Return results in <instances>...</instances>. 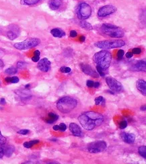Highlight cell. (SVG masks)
<instances>
[{
	"instance_id": "6da1fadb",
	"label": "cell",
	"mask_w": 146,
	"mask_h": 164,
	"mask_svg": "<svg viewBox=\"0 0 146 164\" xmlns=\"http://www.w3.org/2000/svg\"><path fill=\"white\" fill-rule=\"evenodd\" d=\"M104 116L98 112H86L78 117L79 123L84 129L87 130H92L98 126H100L104 122Z\"/></svg>"
},
{
	"instance_id": "7a4b0ae2",
	"label": "cell",
	"mask_w": 146,
	"mask_h": 164,
	"mask_svg": "<svg viewBox=\"0 0 146 164\" xmlns=\"http://www.w3.org/2000/svg\"><path fill=\"white\" fill-rule=\"evenodd\" d=\"M78 101L73 98L65 96L61 98L57 102V108L62 113L68 114L77 106Z\"/></svg>"
},
{
	"instance_id": "3957f363",
	"label": "cell",
	"mask_w": 146,
	"mask_h": 164,
	"mask_svg": "<svg viewBox=\"0 0 146 164\" xmlns=\"http://www.w3.org/2000/svg\"><path fill=\"white\" fill-rule=\"evenodd\" d=\"M93 60L98 66L100 67L103 70H106L110 67L112 55L106 50H102L94 55Z\"/></svg>"
},
{
	"instance_id": "277c9868",
	"label": "cell",
	"mask_w": 146,
	"mask_h": 164,
	"mask_svg": "<svg viewBox=\"0 0 146 164\" xmlns=\"http://www.w3.org/2000/svg\"><path fill=\"white\" fill-rule=\"evenodd\" d=\"M101 30L104 34L111 38H122L125 32L121 28L110 24H104L101 26Z\"/></svg>"
},
{
	"instance_id": "5b68a950",
	"label": "cell",
	"mask_w": 146,
	"mask_h": 164,
	"mask_svg": "<svg viewBox=\"0 0 146 164\" xmlns=\"http://www.w3.org/2000/svg\"><path fill=\"white\" fill-rule=\"evenodd\" d=\"M125 45V41L120 39L102 40L94 43V46H96L98 48L102 49V50L119 48V47H122V46H123Z\"/></svg>"
},
{
	"instance_id": "8992f818",
	"label": "cell",
	"mask_w": 146,
	"mask_h": 164,
	"mask_svg": "<svg viewBox=\"0 0 146 164\" xmlns=\"http://www.w3.org/2000/svg\"><path fill=\"white\" fill-rule=\"evenodd\" d=\"M41 43V40L39 39L36 38H28L20 43H17L14 44V46L18 50H28L31 48L35 47L37 45H39Z\"/></svg>"
},
{
	"instance_id": "52a82bcc",
	"label": "cell",
	"mask_w": 146,
	"mask_h": 164,
	"mask_svg": "<svg viewBox=\"0 0 146 164\" xmlns=\"http://www.w3.org/2000/svg\"><path fill=\"white\" fill-rule=\"evenodd\" d=\"M106 143L104 140H96L88 145V151L92 153H97L105 151L106 149Z\"/></svg>"
},
{
	"instance_id": "ba28073f",
	"label": "cell",
	"mask_w": 146,
	"mask_h": 164,
	"mask_svg": "<svg viewBox=\"0 0 146 164\" xmlns=\"http://www.w3.org/2000/svg\"><path fill=\"white\" fill-rule=\"evenodd\" d=\"M92 13V8L86 3H82L78 6L77 15L80 20H86L90 16Z\"/></svg>"
},
{
	"instance_id": "9c48e42d",
	"label": "cell",
	"mask_w": 146,
	"mask_h": 164,
	"mask_svg": "<svg viewBox=\"0 0 146 164\" xmlns=\"http://www.w3.org/2000/svg\"><path fill=\"white\" fill-rule=\"evenodd\" d=\"M106 81L108 87H109L111 90L113 92H121L123 90V87H122V85L121 83H120L119 81H117L116 79L111 77H107L106 78Z\"/></svg>"
},
{
	"instance_id": "30bf717a",
	"label": "cell",
	"mask_w": 146,
	"mask_h": 164,
	"mask_svg": "<svg viewBox=\"0 0 146 164\" xmlns=\"http://www.w3.org/2000/svg\"><path fill=\"white\" fill-rule=\"evenodd\" d=\"M19 34H20V29H19V27L17 25L11 24L8 26L6 35L9 40H15Z\"/></svg>"
},
{
	"instance_id": "8fae6325",
	"label": "cell",
	"mask_w": 146,
	"mask_h": 164,
	"mask_svg": "<svg viewBox=\"0 0 146 164\" xmlns=\"http://www.w3.org/2000/svg\"><path fill=\"white\" fill-rule=\"evenodd\" d=\"M116 11V8L112 5H106L99 9L98 16L99 17H106L115 13Z\"/></svg>"
},
{
	"instance_id": "7c38bea8",
	"label": "cell",
	"mask_w": 146,
	"mask_h": 164,
	"mask_svg": "<svg viewBox=\"0 0 146 164\" xmlns=\"http://www.w3.org/2000/svg\"><path fill=\"white\" fill-rule=\"evenodd\" d=\"M37 67L40 71L42 72H47L51 68L50 61L46 58H44L39 61V63H38Z\"/></svg>"
},
{
	"instance_id": "4fadbf2b",
	"label": "cell",
	"mask_w": 146,
	"mask_h": 164,
	"mask_svg": "<svg viewBox=\"0 0 146 164\" xmlns=\"http://www.w3.org/2000/svg\"><path fill=\"white\" fill-rule=\"evenodd\" d=\"M80 67H81L82 71L86 75H88V76H90L93 77H98L99 75L94 70L92 69V67L88 64H81L80 65Z\"/></svg>"
},
{
	"instance_id": "5bb4252c",
	"label": "cell",
	"mask_w": 146,
	"mask_h": 164,
	"mask_svg": "<svg viewBox=\"0 0 146 164\" xmlns=\"http://www.w3.org/2000/svg\"><path fill=\"white\" fill-rule=\"evenodd\" d=\"M133 71H145L146 69V63L145 60H140L136 62L133 66Z\"/></svg>"
},
{
	"instance_id": "9a60e30c",
	"label": "cell",
	"mask_w": 146,
	"mask_h": 164,
	"mask_svg": "<svg viewBox=\"0 0 146 164\" xmlns=\"http://www.w3.org/2000/svg\"><path fill=\"white\" fill-rule=\"evenodd\" d=\"M69 130L72 134L75 137H80L82 135V130L79 126L75 123H71L69 124Z\"/></svg>"
},
{
	"instance_id": "2e32d148",
	"label": "cell",
	"mask_w": 146,
	"mask_h": 164,
	"mask_svg": "<svg viewBox=\"0 0 146 164\" xmlns=\"http://www.w3.org/2000/svg\"><path fill=\"white\" fill-rule=\"evenodd\" d=\"M121 138L124 140V142L128 144H131L134 143L135 140V136L132 133H122L121 134Z\"/></svg>"
},
{
	"instance_id": "e0dca14e",
	"label": "cell",
	"mask_w": 146,
	"mask_h": 164,
	"mask_svg": "<svg viewBox=\"0 0 146 164\" xmlns=\"http://www.w3.org/2000/svg\"><path fill=\"white\" fill-rule=\"evenodd\" d=\"M137 88L138 90L145 96H146V82L143 79H139L137 82Z\"/></svg>"
},
{
	"instance_id": "ac0fdd59",
	"label": "cell",
	"mask_w": 146,
	"mask_h": 164,
	"mask_svg": "<svg viewBox=\"0 0 146 164\" xmlns=\"http://www.w3.org/2000/svg\"><path fill=\"white\" fill-rule=\"evenodd\" d=\"M62 5L61 0H50L49 2V8L53 10H57Z\"/></svg>"
},
{
	"instance_id": "d6986e66",
	"label": "cell",
	"mask_w": 146,
	"mask_h": 164,
	"mask_svg": "<svg viewBox=\"0 0 146 164\" xmlns=\"http://www.w3.org/2000/svg\"><path fill=\"white\" fill-rule=\"evenodd\" d=\"M51 33L56 38H62L65 36V32L60 29H53L51 30Z\"/></svg>"
},
{
	"instance_id": "ffe728a7",
	"label": "cell",
	"mask_w": 146,
	"mask_h": 164,
	"mask_svg": "<svg viewBox=\"0 0 146 164\" xmlns=\"http://www.w3.org/2000/svg\"><path fill=\"white\" fill-rule=\"evenodd\" d=\"M14 150H15V148H14L13 145H8V146L6 147V149H3L4 155L6 157H9L14 152Z\"/></svg>"
},
{
	"instance_id": "44dd1931",
	"label": "cell",
	"mask_w": 146,
	"mask_h": 164,
	"mask_svg": "<svg viewBox=\"0 0 146 164\" xmlns=\"http://www.w3.org/2000/svg\"><path fill=\"white\" fill-rule=\"evenodd\" d=\"M58 119H59L58 115L53 113V112H50V113H49V119L46 120V122L48 124H53L55 121L57 120Z\"/></svg>"
},
{
	"instance_id": "7402d4cb",
	"label": "cell",
	"mask_w": 146,
	"mask_h": 164,
	"mask_svg": "<svg viewBox=\"0 0 146 164\" xmlns=\"http://www.w3.org/2000/svg\"><path fill=\"white\" fill-rule=\"evenodd\" d=\"M41 0H21V3L22 5L32 6L39 3Z\"/></svg>"
},
{
	"instance_id": "603a6c76",
	"label": "cell",
	"mask_w": 146,
	"mask_h": 164,
	"mask_svg": "<svg viewBox=\"0 0 146 164\" xmlns=\"http://www.w3.org/2000/svg\"><path fill=\"white\" fill-rule=\"evenodd\" d=\"M39 142H40L39 140H30V141H27V142L24 143L23 145L24 147L29 149V148H31L33 145L39 143Z\"/></svg>"
},
{
	"instance_id": "cb8c5ba5",
	"label": "cell",
	"mask_w": 146,
	"mask_h": 164,
	"mask_svg": "<svg viewBox=\"0 0 146 164\" xmlns=\"http://www.w3.org/2000/svg\"><path fill=\"white\" fill-rule=\"evenodd\" d=\"M80 26H81L82 29H84L86 30H92L93 29V27L91 25V24H89V23L85 21L81 22V23H80Z\"/></svg>"
},
{
	"instance_id": "d4e9b609",
	"label": "cell",
	"mask_w": 146,
	"mask_h": 164,
	"mask_svg": "<svg viewBox=\"0 0 146 164\" xmlns=\"http://www.w3.org/2000/svg\"><path fill=\"white\" fill-rule=\"evenodd\" d=\"M5 81L8 83H16L19 82V78L16 76L8 77L5 79Z\"/></svg>"
},
{
	"instance_id": "484cf974",
	"label": "cell",
	"mask_w": 146,
	"mask_h": 164,
	"mask_svg": "<svg viewBox=\"0 0 146 164\" xmlns=\"http://www.w3.org/2000/svg\"><path fill=\"white\" fill-rule=\"evenodd\" d=\"M138 152L141 157H143L144 159H146V147L145 145L139 147Z\"/></svg>"
},
{
	"instance_id": "4316f807",
	"label": "cell",
	"mask_w": 146,
	"mask_h": 164,
	"mask_svg": "<svg viewBox=\"0 0 146 164\" xmlns=\"http://www.w3.org/2000/svg\"><path fill=\"white\" fill-rule=\"evenodd\" d=\"M18 72V70L16 67H11L8 69H7L6 71H5V73L8 74V75H15Z\"/></svg>"
},
{
	"instance_id": "83f0119b",
	"label": "cell",
	"mask_w": 146,
	"mask_h": 164,
	"mask_svg": "<svg viewBox=\"0 0 146 164\" xmlns=\"http://www.w3.org/2000/svg\"><path fill=\"white\" fill-rule=\"evenodd\" d=\"M34 54H35V56L32 58V61L33 62H38L40 60V55H41L40 51L36 50L35 51Z\"/></svg>"
},
{
	"instance_id": "f1b7e54d",
	"label": "cell",
	"mask_w": 146,
	"mask_h": 164,
	"mask_svg": "<svg viewBox=\"0 0 146 164\" xmlns=\"http://www.w3.org/2000/svg\"><path fill=\"white\" fill-rule=\"evenodd\" d=\"M105 99H104V98L102 96H99L98 98H95V104L96 105H100V104H102V103L103 104H105Z\"/></svg>"
},
{
	"instance_id": "f546056e",
	"label": "cell",
	"mask_w": 146,
	"mask_h": 164,
	"mask_svg": "<svg viewBox=\"0 0 146 164\" xmlns=\"http://www.w3.org/2000/svg\"><path fill=\"white\" fill-rule=\"evenodd\" d=\"M6 138L3 137L1 133V130H0V147L6 145Z\"/></svg>"
},
{
	"instance_id": "4dcf8cb0",
	"label": "cell",
	"mask_w": 146,
	"mask_h": 164,
	"mask_svg": "<svg viewBox=\"0 0 146 164\" xmlns=\"http://www.w3.org/2000/svg\"><path fill=\"white\" fill-rule=\"evenodd\" d=\"M60 71L61 73H69L72 71V69L68 67H62L60 68Z\"/></svg>"
},
{
	"instance_id": "1f68e13d",
	"label": "cell",
	"mask_w": 146,
	"mask_h": 164,
	"mask_svg": "<svg viewBox=\"0 0 146 164\" xmlns=\"http://www.w3.org/2000/svg\"><path fill=\"white\" fill-rule=\"evenodd\" d=\"M96 69H97V71L98 72V75H100V76L102 77H104L105 76V70H103L100 67H99V66H96Z\"/></svg>"
},
{
	"instance_id": "d6a6232c",
	"label": "cell",
	"mask_w": 146,
	"mask_h": 164,
	"mask_svg": "<svg viewBox=\"0 0 146 164\" xmlns=\"http://www.w3.org/2000/svg\"><path fill=\"white\" fill-rule=\"evenodd\" d=\"M124 54H125V52L123 50H119V51H118L117 53V58L119 60H121L122 59V57H123L124 56Z\"/></svg>"
},
{
	"instance_id": "836d02e7",
	"label": "cell",
	"mask_w": 146,
	"mask_h": 164,
	"mask_svg": "<svg viewBox=\"0 0 146 164\" xmlns=\"http://www.w3.org/2000/svg\"><path fill=\"white\" fill-rule=\"evenodd\" d=\"M127 126V122L126 120H122L119 124V127L121 129H124Z\"/></svg>"
},
{
	"instance_id": "e575fe53",
	"label": "cell",
	"mask_w": 146,
	"mask_h": 164,
	"mask_svg": "<svg viewBox=\"0 0 146 164\" xmlns=\"http://www.w3.org/2000/svg\"><path fill=\"white\" fill-rule=\"evenodd\" d=\"M131 53L133 55H139L141 53V49L140 48H134Z\"/></svg>"
},
{
	"instance_id": "d590c367",
	"label": "cell",
	"mask_w": 146,
	"mask_h": 164,
	"mask_svg": "<svg viewBox=\"0 0 146 164\" xmlns=\"http://www.w3.org/2000/svg\"><path fill=\"white\" fill-rule=\"evenodd\" d=\"M26 63L24 62L20 61L17 63V67L19 69H23V68L26 67Z\"/></svg>"
},
{
	"instance_id": "8d00e7d4",
	"label": "cell",
	"mask_w": 146,
	"mask_h": 164,
	"mask_svg": "<svg viewBox=\"0 0 146 164\" xmlns=\"http://www.w3.org/2000/svg\"><path fill=\"white\" fill-rule=\"evenodd\" d=\"M29 130H27V129H22L20 130H19L18 133L20 134V135H26L28 133H29Z\"/></svg>"
},
{
	"instance_id": "74e56055",
	"label": "cell",
	"mask_w": 146,
	"mask_h": 164,
	"mask_svg": "<svg viewBox=\"0 0 146 164\" xmlns=\"http://www.w3.org/2000/svg\"><path fill=\"white\" fill-rule=\"evenodd\" d=\"M59 126V130L62 131V132H64V131H65L66 129H67V126H66L64 123L60 124Z\"/></svg>"
},
{
	"instance_id": "f35d334b",
	"label": "cell",
	"mask_w": 146,
	"mask_h": 164,
	"mask_svg": "<svg viewBox=\"0 0 146 164\" xmlns=\"http://www.w3.org/2000/svg\"><path fill=\"white\" fill-rule=\"evenodd\" d=\"M94 82L92 80H88L87 82H86V86L88 87H93L94 86Z\"/></svg>"
},
{
	"instance_id": "ab89813d",
	"label": "cell",
	"mask_w": 146,
	"mask_h": 164,
	"mask_svg": "<svg viewBox=\"0 0 146 164\" xmlns=\"http://www.w3.org/2000/svg\"><path fill=\"white\" fill-rule=\"evenodd\" d=\"M77 36H78V33L75 30H72L70 32V36L71 37H73V38H74V37H76Z\"/></svg>"
},
{
	"instance_id": "60d3db41",
	"label": "cell",
	"mask_w": 146,
	"mask_h": 164,
	"mask_svg": "<svg viewBox=\"0 0 146 164\" xmlns=\"http://www.w3.org/2000/svg\"><path fill=\"white\" fill-rule=\"evenodd\" d=\"M133 54L131 52H127L126 53V57L128 58V59L132 58V57H133Z\"/></svg>"
},
{
	"instance_id": "b9f144b4",
	"label": "cell",
	"mask_w": 146,
	"mask_h": 164,
	"mask_svg": "<svg viewBox=\"0 0 146 164\" xmlns=\"http://www.w3.org/2000/svg\"><path fill=\"white\" fill-rule=\"evenodd\" d=\"M3 156H4L3 149L2 148V147H0V159H2Z\"/></svg>"
},
{
	"instance_id": "7bdbcfd3",
	"label": "cell",
	"mask_w": 146,
	"mask_h": 164,
	"mask_svg": "<svg viewBox=\"0 0 146 164\" xmlns=\"http://www.w3.org/2000/svg\"><path fill=\"white\" fill-rule=\"evenodd\" d=\"M6 100L4 99V98H1V99H0V104H2V105H5L6 104Z\"/></svg>"
},
{
	"instance_id": "ee69618b",
	"label": "cell",
	"mask_w": 146,
	"mask_h": 164,
	"mask_svg": "<svg viewBox=\"0 0 146 164\" xmlns=\"http://www.w3.org/2000/svg\"><path fill=\"white\" fill-rule=\"evenodd\" d=\"M99 86H100V83H99V82H94L93 87L98 88Z\"/></svg>"
},
{
	"instance_id": "f6af8a7d",
	"label": "cell",
	"mask_w": 146,
	"mask_h": 164,
	"mask_svg": "<svg viewBox=\"0 0 146 164\" xmlns=\"http://www.w3.org/2000/svg\"><path fill=\"white\" fill-rule=\"evenodd\" d=\"M79 39L80 42H82V43H83V42H84L85 40H86V38H85L84 36H81L79 37Z\"/></svg>"
},
{
	"instance_id": "bcb514c9",
	"label": "cell",
	"mask_w": 146,
	"mask_h": 164,
	"mask_svg": "<svg viewBox=\"0 0 146 164\" xmlns=\"http://www.w3.org/2000/svg\"><path fill=\"white\" fill-rule=\"evenodd\" d=\"M53 129L54 130L57 131V130H59V125H55V126H53Z\"/></svg>"
},
{
	"instance_id": "7dc6e473",
	"label": "cell",
	"mask_w": 146,
	"mask_h": 164,
	"mask_svg": "<svg viewBox=\"0 0 146 164\" xmlns=\"http://www.w3.org/2000/svg\"><path fill=\"white\" fill-rule=\"evenodd\" d=\"M3 67V61L0 59V68H2Z\"/></svg>"
},
{
	"instance_id": "c3c4849f",
	"label": "cell",
	"mask_w": 146,
	"mask_h": 164,
	"mask_svg": "<svg viewBox=\"0 0 146 164\" xmlns=\"http://www.w3.org/2000/svg\"><path fill=\"white\" fill-rule=\"evenodd\" d=\"M145 107H146V106H145V105H144L143 106H141V110H143V111H145V110H146V108H145Z\"/></svg>"
},
{
	"instance_id": "681fc988",
	"label": "cell",
	"mask_w": 146,
	"mask_h": 164,
	"mask_svg": "<svg viewBox=\"0 0 146 164\" xmlns=\"http://www.w3.org/2000/svg\"><path fill=\"white\" fill-rule=\"evenodd\" d=\"M29 87H30V84H28V85L25 86V88H28Z\"/></svg>"
}]
</instances>
